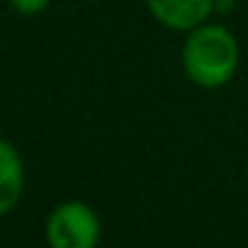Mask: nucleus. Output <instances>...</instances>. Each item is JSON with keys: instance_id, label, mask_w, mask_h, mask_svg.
<instances>
[{"instance_id": "obj_2", "label": "nucleus", "mask_w": 248, "mask_h": 248, "mask_svg": "<svg viewBox=\"0 0 248 248\" xmlns=\"http://www.w3.org/2000/svg\"><path fill=\"white\" fill-rule=\"evenodd\" d=\"M51 248H96L102 243V219L86 200H62L43 221Z\"/></svg>"}, {"instance_id": "obj_1", "label": "nucleus", "mask_w": 248, "mask_h": 248, "mask_svg": "<svg viewBox=\"0 0 248 248\" xmlns=\"http://www.w3.org/2000/svg\"><path fill=\"white\" fill-rule=\"evenodd\" d=\"M182 67L192 86L216 91L224 88L240 67V43L224 24H200L189 30L182 46Z\"/></svg>"}, {"instance_id": "obj_3", "label": "nucleus", "mask_w": 248, "mask_h": 248, "mask_svg": "<svg viewBox=\"0 0 248 248\" xmlns=\"http://www.w3.org/2000/svg\"><path fill=\"white\" fill-rule=\"evenodd\" d=\"M144 3L157 24L184 35L205 24L214 14V0H144Z\"/></svg>"}, {"instance_id": "obj_4", "label": "nucleus", "mask_w": 248, "mask_h": 248, "mask_svg": "<svg viewBox=\"0 0 248 248\" xmlns=\"http://www.w3.org/2000/svg\"><path fill=\"white\" fill-rule=\"evenodd\" d=\"M24 187H27V168L22 155L14 141L0 136V216L11 214L19 205Z\"/></svg>"}, {"instance_id": "obj_5", "label": "nucleus", "mask_w": 248, "mask_h": 248, "mask_svg": "<svg viewBox=\"0 0 248 248\" xmlns=\"http://www.w3.org/2000/svg\"><path fill=\"white\" fill-rule=\"evenodd\" d=\"M8 6L22 16H38L51 6V0H8Z\"/></svg>"}]
</instances>
